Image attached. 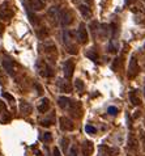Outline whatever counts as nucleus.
I'll use <instances>...</instances> for the list:
<instances>
[{
    "mask_svg": "<svg viewBox=\"0 0 145 156\" xmlns=\"http://www.w3.org/2000/svg\"><path fill=\"white\" fill-rule=\"evenodd\" d=\"M85 57L89 58V59H92L93 62H97L98 58H99V57H98V54L94 51V49H90L89 51H86V53H85Z\"/></svg>",
    "mask_w": 145,
    "mask_h": 156,
    "instance_id": "4be33fe9",
    "label": "nucleus"
},
{
    "mask_svg": "<svg viewBox=\"0 0 145 156\" xmlns=\"http://www.w3.org/2000/svg\"><path fill=\"white\" fill-rule=\"evenodd\" d=\"M93 151H94V146H93V143L90 140H85L83 143V155L84 156H90L93 154Z\"/></svg>",
    "mask_w": 145,
    "mask_h": 156,
    "instance_id": "2eb2a0df",
    "label": "nucleus"
},
{
    "mask_svg": "<svg viewBox=\"0 0 145 156\" xmlns=\"http://www.w3.org/2000/svg\"><path fill=\"white\" fill-rule=\"evenodd\" d=\"M59 106L62 108V109H67V110H69L71 109V106H72V100L71 98H68V97H66V96H62V97H59Z\"/></svg>",
    "mask_w": 145,
    "mask_h": 156,
    "instance_id": "dca6fc26",
    "label": "nucleus"
},
{
    "mask_svg": "<svg viewBox=\"0 0 145 156\" xmlns=\"http://www.w3.org/2000/svg\"><path fill=\"white\" fill-rule=\"evenodd\" d=\"M62 147H63V151L67 152L68 147H69V139H68V138H63L62 139Z\"/></svg>",
    "mask_w": 145,
    "mask_h": 156,
    "instance_id": "bb28decb",
    "label": "nucleus"
},
{
    "mask_svg": "<svg viewBox=\"0 0 145 156\" xmlns=\"http://www.w3.org/2000/svg\"><path fill=\"white\" fill-rule=\"evenodd\" d=\"M75 85H76V88H77V90H80V92H83L84 90V83L80 79H77L75 81Z\"/></svg>",
    "mask_w": 145,
    "mask_h": 156,
    "instance_id": "c85d7f7f",
    "label": "nucleus"
},
{
    "mask_svg": "<svg viewBox=\"0 0 145 156\" xmlns=\"http://www.w3.org/2000/svg\"><path fill=\"white\" fill-rule=\"evenodd\" d=\"M54 123H55L54 114H51L49 118H45V119L41 121V125H42V126H46V127H49V126H51V125H54Z\"/></svg>",
    "mask_w": 145,
    "mask_h": 156,
    "instance_id": "412c9836",
    "label": "nucleus"
},
{
    "mask_svg": "<svg viewBox=\"0 0 145 156\" xmlns=\"http://www.w3.org/2000/svg\"><path fill=\"white\" fill-rule=\"evenodd\" d=\"M41 46H45V55L51 62L56 60V46L52 41H45Z\"/></svg>",
    "mask_w": 145,
    "mask_h": 156,
    "instance_id": "f03ea898",
    "label": "nucleus"
},
{
    "mask_svg": "<svg viewBox=\"0 0 145 156\" xmlns=\"http://www.w3.org/2000/svg\"><path fill=\"white\" fill-rule=\"evenodd\" d=\"M141 139H143V147H144V151H145V134L141 135Z\"/></svg>",
    "mask_w": 145,
    "mask_h": 156,
    "instance_id": "58836bf2",
    "label": "nucleus"
},
{
    "mask_svg": "<svg viewBox=\"0 0 145 156\" xmlns=\"http://www.w3.org/2000/svg\"><path fill=\"white\" fill-rule=\"evenodd\" d=\"M2 63H3V68L7 71L8 75L13 76V75H15V66H13V60L9 59L8 57H4V58H3V60H2Z\"/></svg>",
    "mask_w": 145,
    "mask_h": 156,
    "instance_id": "9b49d317",
    "label": "nucleus"
},
{
    "mask_svg": "<svg viewBox=\"0 0 145 156\" xmlns=\"http://www.w3.org/2000/svg\"><path fill=\"white\" fill-rule=\"evenodd\" d=\"M0 32H2V27H0Z\"/></svg>",
    "mask_w": 145,
    "mask_h": 156,
    "instance_id": "a19ab883",
    "label": "nucleus"
},
{
    "mask_svg": "<svg viewBox=\"0 0 145 156\" xmlns=\"http://www.w3.org/2000/svg\"><path fill=\"white\" fill-rule=\"evenodd\" d=\"M22 4L26 7V11H42L45 8V3L42 0H22Z\"/></svg>",
    "mask_w": 145,
    "mask_h": 156,
    "instance_id": "39448f33",
    "label": "nucleus"
},
{
    "mask_svg": "<svg viewBox=\"0 0 145 156\" xmlns=\"http://www.w3.org/2000/svg\"><path fill=\"white\" fill-rule=\"evenodd\" d=\"M76 36H77V40H79L80 43H86L88 42V32H86L85 24H80V28L77 30V33H76Z\"/></svg>",
    "mask_w": 145,
    "mask_h": 156,
    "instance_id": "f8f14e48",
    "label": "nucleus"
},
{
    "mask_svg": "<svg viewBox=\"0 0 145 156\" xmlns=\"http://www.w3.org/2000/svg\"><path fill=\"white\" fill-rule=\"evenodd\" d=\"M139 115H140V112H135V115H133V118H137Z\"/></svg>",
    "mask_w": 145,
    "mask_h": 156,
    "instance_id": "ea45409f",
    "label": "nucleus"
},
{
    "mask_svg": "<svg viewBox=\"0 0 145 156\" xmlns=\"http://www.w3.org/2000/svg\"><path fill=\"white\" fill-rule=\"evenodd\" d=\"M69 155H71V156H77V148H76V146L72 147V150H71Z\"/></svg>",
    "mask_w": 145,
    "mask_h": 156,
    "instance_id": "72a5a7b5",
    "label": "nucleus"
},
{
    "mask_svg": "<svg viewBox=\"0 0 145 156\" xmlns=\"http://www.w3.org/2000/svg\"><path fill=\"white\" fill-rule=\"evenodd\" d=\"M85 131H86L88 134H94L97 131V129L90 126V125H86V126H85Z\"/></svg>",
    "mask_w": 145,
    "mask_h": 156,
    "instance_id": "c756f323",
    "label": "nucleus"
},
{
    "mask_svg": "<svg viewBox=\"0 0 145 156\" xmlns=\"http://www.w3.org/2000/svg\"><path fill=\"white\" fill-rule=\"evenodd\" d=\"M28 16L30 17V21H32V24H34V25H38V24H39V20H38V17H37L35 15H33L30 11H28Z\"/></svg>",
    "mask_w": 145,
    "mask_h": 156,
    "instance_id": "a878e982",
    "label": "nucleus"
},
{
    "mask_svg": "<svg viewBox=\"0 0 145 156\" xmlns=\"http://www.w3.org/2000/svg\"><path fill=\"white\" fill-rule=\"evenodd\" d=\"M47 17H49V20L51 21L52 24L56 25L59 21H60V9H59L58 7H51L49 8V11H47Z\"/></svg>",
    "mask_w": 145,
    "mask_h": 156,
    "instance_id": "1a4fd4ad",
    "label": "nucleus"
},
{
    "mask_svg": "<svg viewBox=\"0 0 145 156\" xmlns=\"http://www.w3.org/2000/svg\"><path fill=\"white\" fill-rule=\"evenodd\" d=\"M37 109L39 113H47V112L50 110V100L49 98H42L39 105L37 106Z\"/></svg>",
    "mask_w": 145,
    "mask_h": 156,
    "instance_id": "f3484780",
    "label": "nucleus"
},
{
    "mask_svg": "<svg viewBox=\"0 0 145 156\" xmlns=\"http://www.w3.org/2000/svg\"><path fill=\"white\" fill-rule=\"evenodd\" d=\"M130 101L132 102V105H135V106H137V105L141 104V100H140V97H139L137 90H132V92L130 93Z\"/></svg>",
    "mask_w": 145,
    "mask_h": 156,
    "instance_id": "6ab92c4d",
    "label": "nucleus"
},
{
    "mask_svg": "<svg viewBox=\"0 0 145 156\" xmlns=\"http://www.w3.org/2000/svg\"><path fill=\"white\" fill-rule=\"evenodd\" d=\"M3 97H4V98H7V100H9L11 102H15L13 96H11V94H9V93H7V92H3Z\"/></svg>",
    "mask_w": 145,
    "mask_h": 156,
    "instance_id": "2f4dec72",
    "label": "nucleus"
},
{
    "mask_svg": "<svg viewBox=\"0 0 145 156\" xmlns=\"http://www.w3.org/2000/svg\"><path fill=\"white\" fill-rule=\"evenodd\" d=\"M139 71H140V68H139V63H137V59H136V55H132L130 64H128V72H127L128 79H135V77L137 76Z\"/></svg>",
    "mask_w": 145,
    "mask_h": 156,
    "instance_id": "20e7f679",
    "label": "nucleus"
},
{
    "mask_svg": "<svg viewBox=\"0 0 145 156\" xmlns=\"http://www.w3.org/2000/svg\"><path fill=\"white\" fill-rule=\"evenodd\" d=\"M12 16H13V9L11 8L9 3L4 2L3 4H0V19L8 21L12 19Z\"/></svg>",
    "mask_w": 145,
    "mask_h": 156,
    "instance_id": "423d86ee",
    "label": "nucleus"
},
{
    "mask_svg": "<svg viewBox=\"0 0 145 156\" xmlns=\"http://www.w3.org/2000/svg\"><path fill=\"white\" fill-rule=\"evenodd\" d=\"M35 68L38 73L42 76V77H51L54 76V71H52V67L46 62L43 59H38L35 62Z\"/></svg>",
    "mask_w": 145,
    "mask_h": 156,
    "instance_id": "f257e3e1",
    "label": "nucleus"
},
{
    "mask_svg": "<svg viewBox=\"0 0 145 156\" xmlns=\"http://www.w3.org/2000/svg\"><path fill=\"white\" fill-rule=\"evenodd\" d=\"M4 110H7V106H5V104H4V102L2 101V100H0V112L3 113Z\"/></svg>",
    "mask_w": 145,
    "mask_h": 156,
    "instance_id": "c9c22d12",
    "label": "nucleus"
},
{
    "mask_svg": "<svg viewBox=\"0 0 145 156\" xmlns=\"http://www.w3.org/2000/svg\"><path fill=\"white\" fill-rule=\"evenodd\" d=\"M59 122H60V129L63 131H72V130H75L73 121L71 118H68V117H60Z\"/></svg>",
    "mask_w": 145,
    "mask_h": 156,
    "instance_id": "9d476101",
    "label": "nucleus"
},
{
    "mask_svg": "<svg viewBox=\"0 0 145 156\" xmlns=\"http://www.w3.org/2000/svg\"><path fill=\"white\" fill-rule=\"evenodd\" d=\"M116 154H119L118 148H111L105 144L99 146V156H115Z\"/></svg>",
    "mask_w": 145,
    "mask_h": 156,
    "instance_id": "ddd939ff",
    "label": "nucleus"
},
{
    "mask_svg": "<svg viewBox=\"0 0 145 156\" xmlns=\"http://www.w3.org/2000/svg\"><path fill=\"white\" fill-rule=\"evenodd\" d=\"M11 118H12L11 114L8 113L7 110H4L3 113H2V118H0V121H2V123H8L11 121Z\"/></svg>",
    "mask_w": 145,
    "mask_h": 156,
    "instance_id": "b1692460",
    "label": "nucleus"
},
{
    "mask_svg": "<svg viewBox=\"0 0 145 156\" xmlns=\"http://www.w3.org/2000/svg\"><path fill=\"white\" fill-rule=\"evenodd\" d=\"M143 2H144V3H145V0H143Z\"/></svg>",
    "mask_w": 145,
    "mask_h": 156,
    "instance_id": "79ce46f5",
    "label": "nucleus"
},
{
    "mask_svg": "<svg viewBox=\"0 0 145 156\" xmlns=\"http://www.w3.org/2000/svg\"><path fill=\"white\" fill-rule=\"evenodd\" d=\"M5 81H7V77L2 75V71H0V84H5Z\"/></svg>",
    "mask_w": 145,
    "mask_h": 156,
    "instance_id": "f704fd0d",
    "label": "nucleus"
},
{
    "mask_svg": "<svg viewBox=\"0 0 145 156\" xmlns=\"http://www.w3.org/2000/svg\"><path fill=\"white\" fill-rule=\"evenodd\" d=\"M63 43L66 46V50L68 51L69 54H77V47L73 43V40H72V34L68 32V30H64L63 33Z\"/></svg>",
    "mask_w": 145,
    "mask_h": 156,
    "instance_id": "7ed1b4c3",
    "label": "nucleus"
},
{
    "mask_svg": "<svg viewBox=\"0 0 145 156\" xmlns=\"http://www.w3.org/2000/svg\"><path fill=\"white\" fill-rule=\"evenodd\" d=\"M39 139L42 142H45V143H50L51 140H52V135H51V133H45L39 136Z\"/></svg>",
    "mask_w": 145,
    "mask_h": 156,
    "instance_id": "393cba45",
    "label": "nucleus"
},
{
    "mask_svg": "<svg viewBox=\"0 0 145 156\" xmlns=\"http://www.w3.org/2000/svg\"><path fill=\"white\" fill-rule=\"evenodd\" d=\"M107 112H109V113L111 114V115H115V114L118 113V109H116V108H115V106H110L109 109H107Z\"/></svg>",
    "mask_w": 145,
    "mask_h": 156,
    "instance_id": "473e14b6",
    "label": "nucleus"
},
{
    "mask_svg": "<svg viewBox=\"0 0 145 156\" xmlns=\"http://www.w3.org/2000/svg\"><path fill=\"white\" fill-rule=\"evenodd\" d=\"M133 3H136V0H126L127 5H131V4H133Z\"/></svg>",
    "mask_w": 145,
    "mask_h": 156,
    "instance_id": "4c0bfd02",
    "label": "nucleus"
},
{
    "mask_svg": "<svg viewBox=\"0 0 145 156\" xmlns=\"http://www.w3.org/2000/svg\"><path fill=\"white\" fill-rule=\"evenodd\" d=\"M63 72H64V77L67 80H69L72 76H73L75 72V62L72 59H68L63 64Z\"/></svg>",
    "mask_w": 145,
    "mask_h": 156,
    "instance_id": "6e6552de",
    "label": "nucleus"
},
{
    "mask_svg": "<svg viewBox=\"0 0 145 156\" xmlns=\"http://www.w3.org/2000/svg\"><path fill=\"white\" fill-rule=\"evenodd\" d=\"M32 110H33V106L29 102H26V101H21L20 102V112L24 115H29L32 113Z\"/></svg>",
    "mask_w": 145,
    "mask_h": 156,
    "instance_id": "a211bd4d",
    "label": "nucleus"
},
{
    "mask_svg": "<svg viewBox=\"0 0 145 156\" xmlns=\"http://www.w3.org/2000/svg\"><path fill=\"white\" fill-rule=\"evenodd\" d=\"M109 51L110 53H116L118 51V46L114 45V41L110 40V43H109Z\"/></svg>",
    "mask_w": 145,
    "mask_h": 156,
    "instance_id": "cd10ccee",
    "label": "nucleus"
},
{
    "mask_svg": "<svg viewBox=\"0 0 145 156\" xmlns=\"http://www.w3.org/2000/svg\"><path fill=\"white\" fill-rule=\"evenodd\" d=\"M52 154H54V156H62V154H60V151H59L58 147H55V148H54Z\"/></svg>",
    "mask_w": 145,
    "mask_h": 156,
    "instance_id": "e433bc0d",
    "label": "nucleus"
},
{
    "mask_svg": "<svg viewBox=\"0 0 145 156\" xmlns=\"http://www.w3.org/2000/svg\"><path fill=\"white\" fill-rule=\"evenodd\" d=\"M49 36V33L46 32V30H38V37L41 38V40H45V37H47Z\"/></svg>",
    "mask_w": 145,
    "mask_h": 156,
    "instance_id": "7c9ffc66",
    "label": "nucleus"
},
{
    "mask_svg": "<svg viewBox=\"0 0 145 156\" xmlns=\"http://www.w3.org/2000/svg\"><path fill=\"white\" fill-rule=\"evenodd\" d=\"M79 11L81 12V15H83L84 19H86V20L92 19L93 12H92V9H90V7H89V5H85V4H80V5H79Z\"/></svg>",
    "mask_w": 145,
    "mask_h": 156,
    "instance_id": "4468645a",
    "label": "nucleus"
},
{
    "mask_svg": "<svg viewBox=\"0 0 145 156\" xmlns=\"http://www.w3.org/2000/svg\"><path fill=\"white\" fill-rule=\"evenodd\" d=\"M59 88H60L62 92H72V85L68 83L67 80H59Z\"/></svg>",
    "mask_w": 145,
    "mask_h": 156,
    "instance_id": "aec40b11",
    "label": "nucleus"
},
{
    "mask_svg": "<svg viewBox=\"0 0 145 156\" xmlns=\"http://www.w3.org/2000/svg\"><path fill=\"white\" fill-rule=\"evenodd\" d=\"M136 147H137V140H136V138L133 135H130V138H128V148L130 150H136Z\"/></svg>",
    "mask_w": 145,
    "mask_h": 156,
    "instance_id": "5701e85b",
    "label": "nucleus"
},
{
    "mask_svg": "<svg viewBox=\"0 0 145 156\" xmlns=\"http://www.w3.org/2000/svg\"><path fill=\"white\" fill-rule=\"evenodd\" d=\"M73 23V15L69 9H63L60 11V24L63 27H69V25Z\"/></svg>",
    "mask_w": 145,
    "mask_h": 156,
    "instance_id": "0eeeda50",
    "label": "nucleus"
}]
</instances>
